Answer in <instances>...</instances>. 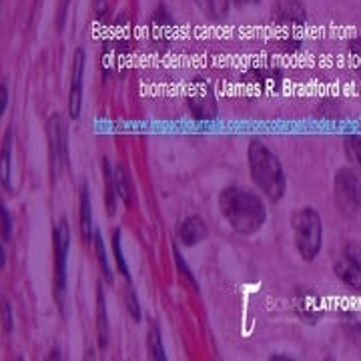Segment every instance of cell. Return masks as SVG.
<instances>
[{"label": "cell", "mask_w": 361, "mask_h": 361, "mask_svg": "<svg viewBox=\"0 0 361 361\" xmlns=\"http://www.w3.org/2000/svg\"><path fill=\"white\" fill-rule=\"evenodd\" d=\"M219 207L223 217L231 225L233 231L241 233V235L257 233L267 219L263 201L255 193L239 189V187L225 189L219 197Z\"/></svg>", "instance_id": "1"}, {"label": "cell", "mask_w": 361, "mask_h": 361, "mask_svg": "<svg viewBox=\"0 0 361 361\" xmlns=\"http://www.w3.org/2000/svg\"><path fill=\"white\" fill-rule=\"evenodd\" d=\"M249 159V169L253 180L263 193L269 197L273 203L283 199L285 195V173L281 167V161L275 157L267 145L261 141H253L247 151Z\"/></svg>", "instance_id": "2"}, {"label": "cell", "mask_w": 361, "mask_h": 361, "mask_svg": "<svg viewBox=\"0 0 361 361\" xmlns=\"http://www.w3.org/2000/svg\"><path fill=\"white\" fill-rule=\"evenodd\" d=\"M291 225H293V235H295V247L299 255L305 261H313L319 255L322 249V217L315 209L311 207H303L291 217Z\"/></svg>", "instance_id": "3"}, {"label": "cell", "mask_w": 361, "mask_h": 361, "mask_svg": "<svg viewBox=\"0 0 361 361\" xmlns=\"http://www.w3.org/2000/svg\"><path fill=\"white\" fill-rule=\"evenodd\" d=\"M336 205L343 217L361 213V179L353 169L343 167L336 173Z\"/></svg>", "instance_id": "4"}, {"label": "cell", "mask_w": 361, "mask_h": 361, "mask_svg": "<svg viewBox=\"0 0 361 361\" xmlns=\"http://www.w3.org/2000/svg\"><path fill=\"white\" fill-rule=\"evenodd\" d=\"M47 139H49V165L51 177L56 179L68 161V139H66V125L61 115H51L47 123Z\"/></svg>", "instance_id": "5"}, {"label": "cell", "mask_w": 361, "mask_h": 361, "mask_svg": "<svg viewBox=\"0 0 361 361\" xmlns=\"http://www.w3.org/2000/svg\"><path fill=\"white\" fill-rule=\"evenodd\" d=\"M337 279L355 291H361V245L349 243L336 261Z\"/></svg>", "instance_id": "6"}, {"label": "cell", "mask_w": 361, "mask_h": 361, "mask_svg": "<svg viewBox=\"0 0 361 361\" xmlns=\"http://www.w3.org/2000/svg\"><path fill=\"white\" fill-rule=\"evenodd\" d=\"M52 239H54V287L61 301L66 291V255H68V245H71L68 225L65 219L54 227Z\"/></svg>", "instance_id": "7"}, {"label": "cell", "mask_w": 361, "mask_h": 361, "mask_svg": "<svg viewBox=\"0 0 361 361\" xmlns=\"http://www.w3.org/2000/svg\"><path fill=\"white\" fill-rule=\"evenodd\" d=\"M82 73H85V52L78 49L73 59V82H71V99H68V113L73 118L80 115L82 104Z\"/></svg>", "instance_id": "8"}, {"label": "cell", "mask_w": 361, "mask_h": 361, "mask_svg": "<svg viewBox=\"0 0 361 361\" xmlns=\"http://www.w3.org/2000/svg\"><path fill=\"white\" fill-rule=\"evenodd\" d=\"M207 237V225L201 217H189L180 223L179 239L185 245H197Z\"/></svg>", "instance_id": "9"}, {"label": "cell", "mask_w": 361, "mask_h": 361, "mask_svg": "<svg viewBox=\"0 0 361 361\" xmlns=\"http://www.w3.org/2000/svg\"><path fill=\"white\" fill-rule=\"evenodd\" d=\"M97 331H99V345L104 348L109 343V317H106L103 285H99L97 289Z\"/></svg>", "instance_id": "10"}, {"label": "cell", "mask_w": 361, "mask_h": 361, "mask_svg": "<svg viewBox=\"0 0 361 361\" xmlns=\"http://www.w3.org/2000/svg\"><path fill=\"white\" fill-rule=\"evenodd\" d=\"M80 233L85 241H89L92 235V211H90V195L87 183H82L80 187Z\"/></svg>", "instance_id": "11"}, {"label": "cell", "mask_w": 361, "mask_h": 361, "mask_svg": "<svg viewBox=\"0 0 361 361\" xmlns=\"http://www.w3.org/2000/svg\"><path fill=\"white\" fill-rule=\"evenodd\" d=\"M103 177H104V185H106V207H109V213L113 215L116 209V187H115V175L111 173V165H109V161L103 159Z\"/></svg>", "instance_id": "12"}, {"label": "cell", "mask_w": 361, "mask_h": 361, "mask_svg": "<svg viewBox=\"0 0 361 361\" xmlns=\"http://www.w3.org/2000/svg\"><path fill=\"white\" fill-rule=\"evenodd\" d=\"M149 353H151V357L157 361L167 360L165 348H163V341H161V334H159L157 327H151V329H149Z\"/></svg>", "instance_id": "13"}, {"label": "cell", "mask_w": 361, "mask_h": 361, "mask_svg": "<svg viewBox=\"0 0 361 361\" xmlns=\"http://www.w3.org/2000/svg\"><path fill=\"white\" fill-rule=\"evenodd\" d=\"M115 187H116V195L129 205L130 203V185H129V177L125 173V169L118 167L115 171Z\"/></svg>", "instance_id": "14"}, {"label": "cell", "mask_w": 361, "mask_h": 361, "mask_svg": "<svg viewBox=\"0 0 361 361\" xmlns=\"http://www.w3.org/2000/svg\"><path fill=\"white\" fill-rule=\"evenodd\" d=\"M0 177H2V185L4 187H11V135L6 137L4 147H2V171H0Z\"/></svg>", "instance_id": "15"}, {"label": "cell", "mask_w": 361, "mask_h": 361, "mask_svg": "<svg viewBox=\"0 0 361 361\" xmlns=\"http://www.w3.org/2000/svg\"><path fill=\"white\" fill-rule=\"evenodd\" d=\"M343 145H345V153L348 157L361 169V139L360 137H353V135H349L343 139Z\"/></svg>", "instance_id": "16"}, {"label": "cell", "mask_w": 361, "mask_h": 361, "mask_svg": "<svg viewBox=\"0 0 361 361\" xmlns=\"http://www.w3.org/2000/svg\"><path fill=\"white\" fill-rule=\"evenodd\" d=\"M94 247H97V255H99V263H101V269L104 271V277H106V281L111 283V281H113V273H111V269H109L103 237H101V233H99V231L94 233Z\"/></svg>", "instance_id": "17"}, {"label": "cell", "mask_w": 361, "mask_h": 361, "mask_svg": "<svg viewBox=\"0 0 361 361\" xmlns=\"http://www.w3.org/2000/svg\"><path fill=\"white\" fill-rule=\"evenodd\" d=\"M113 251H115V259H116V265H118V269L121 273L127 277L130 281V273L129 267H127V263H125V257H123V249H121V233L115 231L113 233Z\"/></svg>", "instance_id": "18"}, {"label": "cell", "mask_w": 361, "mask_h": 361, "mask_svg": "<svg viewBox=\"0 0 361 361\" xmlns=\"http://www.w3.org/2000/svg\"><path fill=\"white\" fill-rule=\"evenodd\" d=\"M125 303H127V310H129L130 317L135 319V322H139L141 319V307H139V299H137V293L133 291V287H127V291H125Z\"/></svg>", "instance_id": "19"}, {"label": "cell", "mask_w": 361, "mask_h": 361, "mask_svg": "<svg viewBox=\"0 0 361 361\" xmlns=\"http://www.w3.org/2000/svg\"><path fill=\"white\" fill-rule=\"evenodd\" d=\"M173 253H175V261H177V267H179L180 273H183V275H185V277H187V279H189V281L193 283V287H197V281H195L193 273H191V269H189V265H187V263L183 261V255H180L177 247L173 249Z\"/></svg>", "instance_id": "20"}, {"label": "cell", "mask_w": 361, "mask_h": 361, "mask_svg": "<svg viewBox=\"0 0 361 361\" xmlns=\"http://www.w3.org/2000/svg\"><path fill=\"white\" fill-rule=\"evenodd\" d=\"M2 325H4V331L13 329V311H11L8 301H2Z\"/></svg>", "instance_id": "21"}, {"label": "cell", "mask_w": 361, "mask_h": 361, "mask_svg": "<svg viewBox=\"0 0 361 361\" xmlns=\"http://www.w3.org/2000/svg\"><path fill=\"white\" fill-rule=\"evenodd\" d=\"M2 239L4 241H11V215H8V211H6V207L2 205Z\"/></svg>", "instance_id": "22"}, {"label": "cell", "mask_w": 361, "mask_h": 361, "mask_svg": "<svg viewBox=\"0 0 361 361\" xmlns=\"http://www.w3.org/2000/svg\"><path fill=\"white\" fill-rule=\"evenodd\" d=\"M6 103H8V89H6V82L0 85V115L6 111Z\"/></svg>", "instance_id": "23"}]
</instances>
